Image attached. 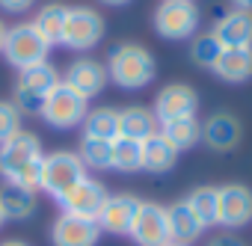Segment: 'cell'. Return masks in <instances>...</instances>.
<instances>
[{
  "label": "cell",
  "mask_w": 252,
  "mask_h": 246,
  "mask_svg": "<svg viewBox=\"0 0 252 246\" xmlns=\"http://www.w3.org/2000/svg\"><path fill=\"white\" fill-rule=\"evenodd\" d=\"M42 160H45L42 140L30 131H18L12 140L0 146V178H3V184H15L39 193Z\"/></svg>",
  "instance_id": "cell-1"
},
{
  "label": "cell",
  "mask_w": 252,
  "mask_h": 246,
  "mask_svg": "<svg viewBox=\"0 0 252 246\" xmlns=\"http://www.w3.org/2000/svg\"><path fill=\"white\" fill-rule=\"evenodd\" d=\"M104 68H107V77L110 83H116L119 89L125 92H137V89H146L149 83H155L158 77V62H155V54L137 42H122L116 45L107 60H104Z\"/></svg>",
  "instance_id": "cell-2"
},
{
  "label": "cell",
  "mask_w": 252,
  "mask_h": 246,
  "mask_svg": "<svg viewBox=\"0 0 252 246\" xmlns=\"http://www.w3.org/2000/svg\"><path fill=\"white\" fill-rule=\"evenodd\" d=\"M86 113H89V98H83L80 92H74L63 80L51 89V95L39 107L42 122L48 128H54V131H74V128H80Z\"/></svg>",
  "instance_id": "cell-3"
},
{
  "label": "cell",
  "mask_w": 252,
  "mask_h": 246,
  "mask_svg": "<svg viewBox=\"0 0 252 246\" xmlns=\"http://www.w3.org/2000/svg\"><path fill=\"white\" fill-rule=\"evenodd\" d=\"M3 60L24 71V68H33L39 62H48L51 57V45L42 39V33L33 27V21H21V24H12L6 27V39H3Z\"/></svg>",
  "instance_id": "cell-4"
},
{
  "label": "cell",
  "mask_w": 252,
  "mask_h": 246,
  "mask_svg": "<svg viewBox=\"0 0 252 246\" xmlns=\"http://www.w3.org/2000/svg\"><path fill=\"white\" fill-rule=\"evenodd\" d=\"M89 172H86V166L80 163V157H77V152H65V149H60V152H45V160H42V178H39V193H45V196H51L54 202L65 193V190H71L80 178H86Z\"/></svg>",
  "instance_id": "cell-5"
},
{
  "label": "cell",
  "mask_w": 252,
  "mask_h": 246,
  "mask_svg": "<svg viewBox=\"0 0 252 246\" xmlns=\"http://www.w3.org/2000/svg\"><path fill=\"white\" fill-rule=\"evenodd\" d=\"M155 33L166 42L193 39L199 30V6L193 0H160L152 15Z\"/></svg>",
  "instance_id": "cell-6"
},
{
  "label": "cell",
  "mask_w": 252,
  "mask_h": 246,
  "mask_svg": "<svg viewBox=\"0 0 252 246\" xmlns=\"http://www.w3.org/2000/svg\"><path fill=\"white\" fill-rule=\"evenodd\" d=\"M63 77H60V71H57V65L48 60V62H39V65H33V68H24V71H18V80H15V107L21 110V113H27V116H33V113H39V107H42V101L51 95V89L60 83Z\"/></svg>",
  "instance_id": "cell-7"
},
{
  "label": "cell",
  "mask_w": 252,
  "mask_h": 246,
  "mask_svg": "<svg viewBox=\"0 0 252 246\" xmlns=\"http://www.w3.org/2000/svg\"><path fill=\"white\" fill-rule=\"evenodd\" d=\"M104 30H107V24H104V15L98 12V9H92V6H68V18H65V30H63V48H68V51H80V54H86V51H92L101 39H104Z\"/></svg>",
  "instance_id": "cell-8"
},
{
  "label": "cell",
  "mask_w": 252,
  "mask_h": 246,
  "mask_svg": "<svg viewBox=\"0 0 252 246\" xmlns=\"http://www.w3.org/2000/svg\"><path fill=\"white\" fill-rule=\"evenodd\" d=\"M107 196H110L107 187H104L98 178L86 175V178H80L71 190H65V193L57 199V205H60L63 214L83 216V219H98V214H101Z\"/></svg>",
  "instance_id": "cell-9"
},
{
  "label": "cell",
  "mask_w": 252,
  "mask_h": 246,
  "mask_svg": "<svg viewBox=\"0 0 252 246\" xmlns=\"http://www.w3.org/2000/svg\"><path fill=\"white\" fill-rule=\"evenodd\" d=\"M128 237H131L137 246H166V243L172 240L166 205L140 202V211H137V216H134V225H131Z\"/></svg>",
  "instance_id": "cell-10"
},
{
  "label": "cell",
  "mask_w": 252,
  "mask_h": 246,
  "mask_svg": "<svg viewBox=\"0 0 252 246\" xmlns=\"http://www.w3.org/2000/svg\"><path fill=\"white\" fill-rule=\"evenodd\" d=\"M199 110V92L190 86V83H166L155 104H152V113L158 119V125H166V122H175V119H187V116H196Z\"/></svg>",
  "instance_id": "cell-11"
},
{
  "label": "cell",
  "mask_w": 252,
  "mask_h": 246,
  "mask_svg": "<svg viewBox=\"0 0 252 246\" xmlns=\"http://www.w3.org/2000/svg\"><path fill=\"white\" fill-rule=\"evenodd\" d=\"M140 196L134 193H110L101 214H98V228L101 234H116V237H128L131 225H134V216L140 211Z\"/></svg>",
  "instance_id": "cell-12"
},
{
  "label": "cell",
  "mask_w": 252,
  "mask_h": 246,
  "mask_svg": "<svg viewBox=\"0 0 252 246\" xmlns=\"http://www.w3.org/2000/svg\"><path fill=\"white\" fill-rule=\"evenodd\" d=\"M220 193V225L225 231L246 228L252 222V187L249 184H222Z\"/></svg>",
  "instance_id": "cell-13"
},
{
  "label": "cell",
  "mask_w": 252,
  "mask_h": 246,
  "mask_svg": "<svg viewBox=\"0 0 252 246\" xmlns=\"http://www.w3.org/2000/svg\"><path fill=\"white\" fill-rule=\"evenodd\" d=\"M48 237H51V246H98L101 228L95 219H83L60 211L51 222Z\"/></svg>",
  "instance_id": "cell-14"
},
{
  "label": "cell",
  "mask_w": 252,
  "mask_h": 246,
  "mask_svg": "<svg viewBox=\"0 0 252 246\" xmlns=\"http://www.w3.org/2000/svg\"><path fill=\"white\" fill-rule=\"evenodd\" d=\"M63 83H68V86H71L74 92H80L83 98H98V95L107 89L110 77H107V68H104L101 60L80 57V60L68 62V68H65V74H63Z\"/></svg>",
  "instance_id": "cell-15"
},
{
  "label": "cell",
  "mask_w": 252,
  "mask_h": 246,
  "mask_svg": "<svg viewBox=\"0 0 252 246\" xmlns=\"http://www.w3.org/2000/svg\"><path fill=\"white\" fill-rule=\"evenodd\" d=\"M240 122L231 113H214L202 122V137L199 143L208 146L211 152H231L240 143Z\"/></svg>",
  "instance_id": "cell-16"
},
{
  "label": "cell",
  "mask_w": 252,
  "mask_h": 246,
  "mask_svg": "<svg viewBox=\"0 0 252 246\" xmlns=\"http://www.w3.org/2000/svg\"><path fill=\"white\" fill-rule=\"evenodd\" d=\"M222 48H252V12L231 9L211 30Z\"/></svg>",
  "instance_id": "cell-17"
},
{
  "label": "cell",
  "mask_w": 252,
  "mask_h": 246,
  "mask_svg": "<svg viewBox=\"0 0 252 246\" xmlns=\"http://www.w3.org/2000/svg\"><path fill=\"white\" fill-rule=\"evenodd\" d=\"M160 131L158 119L152 113V107H143V104H131L119 110V137L125 140H137V143H146L149 137H155Z\"/></svg>",
  "instance_id": "cell-18"
},
{
  "label": "cell",
  "mask_w": 252,
  "mask_h": 246,
  "mask_svg": "<svg viewBox=\"0 0 252 246\" xmlns=\"http://www.w3.org/2000/svg\"><path fill=\"white\" fill-rule=\"evenodd\" d=\"M211 71L222 83H246L252 77V48H222Z\"/></svg>",
  "instance_id": "cell-19"
},
{
  "label": "cell",
  "mask_w": 252,
  "mask_h": 246,
  "mask_svg": "<svg viewBox=\"0 0 252 246\" xmlns=\"http://www.w3.org/2000/svg\"><path fill=\"white\" fill-rule=\"evenodd\" d=\"M0 208H3L6 222H24V219H30L36 214L39 199H36L33 190L15 187V184H3L0 187Z\"/></svg>",
  "instance_id": "cell-20"
},
{
  "label": "cell",
  "mask_w": 252,
  "mask_h": 246,
  "mask_svg": "<svg viewBox=\"0 0 252 246\" xmlns=\"http://www.w3.org/2000/svg\"><path fill=\"white\" fill-rule=\"evenodd\" d=\"M166 216H169V234H172V240L175 243H196L202 234H205V225L196 219V214L187 208V202L181 199V202H172L169 208H166Z\"/></svg>",
  "instance_id": "cell-21"
},
{
  "label": "cell",
  "mask_w": 252,
  "mask_h": 246,
  "mask_svg": "<svg viewBox=\"0 0 252 246\" xmlns=\"http://www.w3.org/2000/svg\"><path fill=\"white\" fill-rule=\"evenodd\" d=\"M83 140H107L113 143L119 137V110L116 107H92L83 119Z\"/></svg>",
  "instance_id": "cell-22"
},
{
  "label": "cell",
  "mask_w": 252,
  "mask_h": 246,
  "mask_svg": "<svg viewBox=\"0 0 252 246\" xmlns=\"http://www.w3.org/2000/svg\"><path fill=\"white\" fill-rule=\"evenodd\" d=\"M65 18H68V6L60 3V0H51V3L39 6L36 18H33V27L42 33V39L54 48L63 42V30H65Z\"/></svg>",
  "instance_id": "cell-23"
},
{
  "label": "cell",
  "mask_w": 252,
  "mask_h": 246,
  "mask_svg": "<svg viewBox=\"0 0 252 246\" xmlns=\"http://www.w3.org/2000/svg\"><path fill=\"white\" fill-rule=\"evenodd\" d=\"M178 154L199 146V137H202V122L196 116H187V119H175V122H166V125H160L158 131Z\"/></svg>",
  "instance_id": "cell-24"
},
{
  "label": "cell",
  "mask_w": 252,
  "mask_h": 246,
  "mask_svg": "<svg viewBox=\"0 0 252 246\" xmlns=\"http://www.w3.org/2000/svg\"><path fill=\"white\" fill-rule=\"evenodd\" d=\"M175 163H178V152H175L160 134H155V137H149V140L143 143V169H146V172L163 175V172L175 169Z\"/></svg>",
  "instance_id": "cell-25"
},
{
  "label": "cell",
  "mask_w": 252,
  "mask_h": 246,
  "mask_svg": "<svg viewBox=\"0 0 252 246\" xmlns=\"http://www.w3.org/2000/svg\"><path fill=\"white\" fill-rule=\"evenodd\" d=\"M184 202H187V208L196 214V219L205 225V231L220 225V193H217V187L202 184V187H196Z\"/></svg>",
  "instance_id": "cell-26"
},
{
  "label": "cell",
  "mask_w": 252,
  "mask_h": 246,
  "mask_svg": "<svg viewBox=\"0 0 252 246\" xmlns=\"http://www.w3.org/2000/svg\"><path fill=\"white\" fill-rule=\"evenodd\" d=\"M77 157L86 172H110L113 169V143L107 140H83L77 146Z\"/></svg>",
  "instance_id": "cell-27"
},
{
  "label": "cell",
  "mask_w": 252,
  "mask_h": 246,
  "mask_svg": "<svg viewBox=\"0 0 252 246\" xmlns=\"http://www.w3.org/2000/svg\"><path fill=\"white\" fill-rule=\"evenodd\" d=\"M113 169L116 172H125V175L143 172V143L116 137L113 140Z\"/></svg>",
  "instance_id": "cell-28"
},
{
  "label": "cell",
  "mask_w": 252,
  "mask_h": 246,
  "mask_svg": "<svg viewBox=\"0 0 252 246\" xmlns=\"http://www.w3.org/2000/svg\"><path fill=\"white\" fill-rule=\"evenodd\" d=\"M220 54H222V45H220V39H217L214 33H202V36H196V39H193L190 60H193L196 65L211 68V65L217 62V57H220Z\"/></svg>",
  "instance_id": "cell-29"
},
{
  "label": "cell",
  "mask_w": 252,
  "mask_h": 246,
  "mask_svg": "<svg viewBox=\"0 0 252 246\" xmlns=\"http://www.w3.org/2000/svg\"><path fill=\"white\" fill-rule=\"evenodd\" d=\"M21 119H24V113L15 107V101L0 98V146L21 131Z\"/></svg>",
  "instance_id": "cell-30"
},
{
  "label": "cell",
  "mask_w": 252,
  "mask_h": 246,
  "mask_svg": "<svg viewBox=\"0 0 252 246\" xmlns=\"http://www.w3.org/2000/svg\"><path fill=\"white\" fill-rule=\"evenodd\" d=\"M36 6V0H0V12L6 15H27Z\"/></svg>",
  "instance_id": "cell-31"
},
{
  "label": "cell",
  "mask_w": 252,
  "mask_h": 246,
  "mask_svg": "<svg viewBox=\"0 0 252 246\" xmlns=\"http://www.w3.org/2000/svg\"><path fill=\"white\" fill-rule=\"evenodd\" d=\"M205 246H246L234 231H220V234H214V237H208V243Z\"/></svg>",
  "instance_id": "cell-32"
},
{
  "label": "cell",
  "mask_w": 252,
  "mask_h": 246,
  "mask_svg": "<svg viewBox=\"0 0 252 246\" xmlns=\"http://www.w3.org/2000/svg\"><path fill=\"white\" fill-rule=\"evenodd\" d=\"M0 246H30V243L21 237H6V240H0Z\"/></svg>",
  "instance_id": "cell-33"
},
{
  "label": "cell",
  "mask_w": 252,
  "mask_h": 246,
  "mask_svg": "<svg viewBox=\"0 0 252 246\" xmlns=\"http://www.w3.org/2000/svg\"><path fill=\"white\" fill-rule=\"evenodd\" d=\"M234 9H243V12H252V0H231Z\"/></svg>",
  "instance_id": "cell-34"
},
{
  "label": "cell",
  "mask_w": 252,
  "mask_h": 246,
  "mask_svg": "<svg viewBox=\"0 0 252 246\" xmlns=\"http://www.w3.org/2000/svg\"><path fill=\"white\" fill-rule=\"evenodd\" d=\"M98 3H104V6H128L131 0H98Z\"/></svg>",
  "instance_id": "cell-35"
},
{
  "label": "cell",
  "mask_w": 252,
  "mask_h": 246,
  "mask_svg": "<svg viewBox=\"0 0 252 246\" xmlns=\"http://www.w3.org/2000/svg\"><path fill=\"white\" fill-rule=\"evenodd\" d=\"M3 39H6V24H3V18H0V51H3Z\"/></svg>",
  "instance_id": "cell-36"
},
{
  "label": "cell",
  "mask_w": 252,
  "mask_h": 246,
  "mask_svg": "<svg viewBox=\"0 0 252 246\" xmlns=\"http://www.w3.org/2000/svg\"><path fill=\"white\" fill-rule=\"evenodd\" d=\"M3 222H6V216H3V208H0V228H3Z\"/></svg>",
  "instance_id": "cell-37"
},
{
  "label": "cell",
  "mask_w": 252,
  "mask_h": 246,
  "mask_svg": "<svg viewBox=\"0 0 252 246\" xmlns=\"http://www.w3.org/2000/svg\"><path fill=\"white\" fill-rule=\"evenodd\" d=\"M166 246H190V243H175V240H169Z\"/></svg>",
  "instance_id": "cell-38"
}]
</instances>
